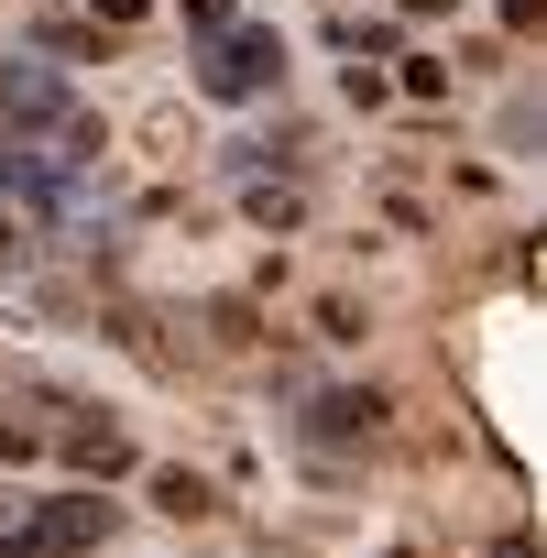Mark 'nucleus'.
Instances as JSON below:
<instances>
[{"instance_id": "obj_1", "label": "nucleus", "mask_w": 547, "mask_h": 558, "mask_svg": "<svg viewBox=\"0 0 547 558\" xmlns=\"http://www.w3.org/2000/svg\"><path fill=\"white\" fill-rule=\"evenodd\" d=\"M274 66H285V45H274V34H230V45H219V66H208V88H219V99H252Z\"/></svg>"}, {"instance_id": "obj_2", "label": "nucleus", "mask_w": 547, "mask_h": 558, "mask_svg": "<svg viewBox=\"0 0 547 558\" xmlns=\"http://www.w3.org/2000/svg\"><path fill=\"white\" fill-rule=\"evenodd\" d=\"M88 536H110V504H88V493H66V504L34 525V547H88Z\"/></svg>"}, {"instance_id": "obj_3", "label": "nucleus", "mask_w": 547, "mask_h": 558, "mask_svg": "<svg viewBox=\"0 0 547 558\" xmlns=\"http://www.w3.org/2000/svg\"><path fill=\"white\" fill-rule=\"evenodd\" d=\"M66 460L77 471H132V438L121 427H66Z\"/></svg>"}, {"instance_id": "obj_4", "label": "nucleus", "mask_w": 547, "mask_h": 558, "mask_svg": "<svg viewBox=\"0 0 547 558\" xmlns=\"http://www.w3.org/2000/svg\"><path fill=\"white\" fill-rule=\"evenodd\" d=\"M318 427H340V438H351V427H384V395H329Z\"/></svg>"}, {"instance_id": "obj_5", "label": "nucleus", "mask_w": 547, "mask_h": 558, "mask_svg": "<svg viewBox=\"0 0 547 558\" xmlns=\"http://www.w3.org/2000/svg\"><path fill=\"white\" fill-rule=\"evenodd\" d=\"M154 504H165V514H208V482H197V471H154Z\"/></svg>"}, {"instance_id": "obj_6", "label": "nucleus", "mask_w": 547, "mask_h": 558, "mask_svg": "<svg viewBox=\"0 0 547 558\" xmlns=\"http://www.w3.org/2000/svg\"><path fill=\"white\" fill-rule=\"evenodd\" d=\"M503 23H514V34H536V23H547V0H503Z\"/></svg>"}, {"instance_id": "obj_7", "label": "nucleus", "mask_w": 547, "mask_h": 558, "mask_svg": "<svg viewBox=\"0 0 547 558\" xmlns=\"http://www.w3.org/2000/svg\"><path fill=\"white\" fill-rule=\"evenodd\" d=\"M23 449H34V427H0V460H23Z\"/></svg>"}, {"instance_id": "obj_8", "label": "nucleus", "mask_w": 547, "mask_h": 558, "mask_svg": "<svg viewBox=\"0 0 547 558\" xmlns=\"http://www.w3.org/2000/svg\"><path fill=\"white\" fill-rule=\"evenodd\" d=\"M12 252H23V241H12V219H0V263H12Z\"/></svg>"}]
</instances>
